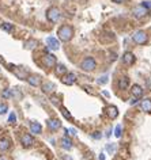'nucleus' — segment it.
<instances>
[{"mask_svg": "<svg viewBox=\"0 0 151 160\" xmlns=\"http://www.w3.org/2000/svg\"><path fill=\"white\" fill-rule=\"evenodd\" d=\"M140 109L143 110V111H146V113H151V99H143L142 102H140Z\"/></svg>", "mask_w": 151, "mask_h": 160, "instance_id": "obj_13", "label": "nucleus"}, {"mask_svg": "<svg viewBox=\"0 0 151 160\" xmlns=\"http://www.w3.org/2000/svg\"><path fill=\"white\" fill-rule=\"evenodd\" d=\"M132 14L135 15L136 18H143V16H146V15L148 14V8H146V7H143L142 4H140V6L133 7Z\"/></svg>", "mask_w": 151, "mask_h": 160, "instance_id": "obj_5", "label": "nucleus"}, {"mask_svg": "<svg viewBox=\"0 0 151 160\" xmlns=\"http://www.w3.org/2000/svg\"><path fill=\"white\" fill-rule=\"evenodd\" d=\"M44 64H45L46 68H53V67L56 65V57H55L53 54H50V53L45 54L44 56Z\"/></svg>", "mask_w": 151, "mask_h": 160, "instance_id": "obj_7", "label": "nucleus"}, {"mask_svg": "<svg viewBox=\"0 0 151 160\" xmlns=\"http://www.w3.org/2000/svg\"><path fill=\"white\" fill-rule=\"evenodd\" d=\"M0 160H8L6 156H0Z\"/></svg>", "mask_w": 151, "mask_h": 160, "instance_id": "obj_37", "label": "nucleus"}, {"mask_svg": "<svg viewBox=\"0 0 151 160\" xmlns=\"http://www.w3.org/2000/svg\"><path fill=\"white\" fill-rule=\"evenodd\" d=\"M61 114L64 116V118H67V119H72V116L70 114V111L65 107H61Z\"/></svg>", "mask_w": 151, "mask_h": 160, "instance_id": "obj_24", "label": "nucleus"}, {"mask_svg": "<svg viewBox=\"0 0 151 160\" xmlns=\"http://www.w3.org/2000/svg\"><path fill=\"white\" fill-rule=\"evenodd\" d=\"M65 133L70 134V136H76V130L74 127H70V129H65Z\"/></svg>", "mask_w": 151, "mask_h": 160, "instance_id": "obj_28", "label": "nucleus"}, {"mask_svg": "<svg viewBox=\"0 0 151 160\" xmlns=\"http://www.w3.org/2000/svg\"><path fill=\"white\" fill-rule=\"evenodd\" d=\"M21 142H22V145H23L25 148H29V147H31L33 144H34V139H33L31 134L25 133L23 136L21 137Z\"/></svg>", "mask_w": 151, "mask_h": 160, "instance_id": "obj_9", "label": "nucleus"}, {"mask_svg": "<svg viewBox=\"0 0 151 160\" xmlns=\"http://www.w3.org/2000/svg\"><path fill=\"white\" fill-rule=\"evenodd\" d=\"M98 159H99V160H105V155H104V153H101L99 156H98Z\"/></svg>", "mask_w": 151, "mask_h": 160, "instance_id": "obj_36", "label": "nucleus"}, {"mask_svg": "<svg viewBox=\"0 0 151 160\" xmlns=\"http://www.w3.org/2000/svg\"><path fill=\"white\" fill-rule=\"evenodd\" d=\"M106 151L110 152V153H112V152H114V151H116V145H114V144H113V145L108 144V145H106Z\"/></svg>", "mask_w": 151, "mask_h": 160, "instance_id": "obj_31", "label": "nucleus"}, {"mask_svg": "<svg viewBox=\"0 0 151 160\" xmlns=\"http://www.w3.org/2000/svg\"><path fill=\"white\" fill-rule=\"evenodd\" d=\"M52 102H53L55 104H57V103H59V99H57V98H55V96H53V98H52Z\"/></svg>", "mask_w": 151, "mask_h": 160, "instance_id": "obj_35", "label": "nucleus"}, {"mask_svg": "<svg viewBox=\"0 0 151 160\" xmlns=\"http://www.w3.org/2000/svg\"><path fill=\"white\" fill-rule=\"evenodd\" d=\"M1 29L6 31V33H11L12 30H14V26L11 23H1Z\"/></svg>", "mask_w": 151, "mask_h": 160, "instance_id": "obj_23", "label": "nucleus"}, {"mask_svg": "<svg viewBox=\"0 0 151 160\" xmlns=\"http://www.w3.org/2000/svg\"><path fill=\"white\" fill-rule=\"evenodd\" d=\"M16 121V116H15V113H11L8 117V122H11V124H14V122Z\"/></svg>", "mask_w": 151, "mask_h": 160, "instance_id": "obj_30", "label": "nucleus"}, {"mask_svg": "<svg viewBox=\"0 0 151 160\" xmlns=\"http://www.w3.org/2000/svg\"><path fill=\"white\" fill-rule=\"evenodd\" d=\"M95 67H97V62H95V60L93 59V57H86V59L82 61V64H80V68L86 72L94 71Z\"/></svg>", "mask_w": 151, "mask_h": 160, "instance_id": "obj_3", "label": "nucleus"}, {"mask_svg": "<svg viewBox=\"0 0 151 160\" xmlns=\"http://www.w3.org/2000/svg\"><path fill=\"white\" fill-rule=\"evenodd\" d=\"M56 68H55V72H56L57 76H63V75L67 73V68H65V65H63V64H56Z\"/></svg>", "mask_w": 151, "mask_h": 160, "instance_id": "obj_19", "label": "nucleus"}, {"mask_svg": "<svg viewBox=\"0 0 151 160\" xmlns=\"http://www.w3.org/2000/svg\"><path fill=\"white\" fill-rule=\"evenodd\" d=\"M129 103H131V104H136V103H138V98H136V96H133V98L131 99Z\"/></svg>", "mask_w": 151, "mask_h": 160, "instance_id": "obj_34", "label": "nucleus"}, {"mask_svg": "<svg viewBox=\"0 0 151 160\" xmlns=\"http://www.w3.org/2000/svg\"><path fill=\"white\" fill-rule=\"evenodd\" d=\"M106 114H108L109 118L114 119V118H117V116H119V110H117V107L116 106H109L106 109Z\"/></svg>", "mask_w": 151, "mask_h": 160, "instance_id": "obj_14", "label": "nucleus"}, {"mask_svg": "<svg viewBox=\"0 0 151 160\" xmlns=\"http://www.w3.org/2000/svg\"><path fill=\"white\" fill-rule=\"evenodd\" d=\"M93 137H94V139H101V133L99 132H94V133H93Z\"/></svg>", "mask_w": 151, "mask_h": 160, "instance_id": "obj_33", "label": "nucleus"}, {"mask_svg": "<svg viewBox=\"0 0 151 160\" xmlns=\"http://www.w3.org/2000/svg\"><path fill=\"white\" fill-rule=\"evenodd\" d=\"M11 147V141H10L8 139H6V137H3V139H0V151H7V149Z\"/></svg>", "mask_w": 151, "mask_h": 160, "instance_id": "obj_18", "label": "nucleus"}, {"mask_svg": "<svg viewBox=\"0 0 151 160\" xmlns=\"http://www.w3.org/2000/svg\"><path fill=\"white\" fill-rule=\"evenodd\" d=\"M121 132H123V126L121 125H117V126H116V130H114V136L117 137V139H120V137H121Z\"/></svg>", "mask_w": 151, "mask_h": 160, "instance_id": "obj_25", "label": "nucleus"}, {"mask_svg": "<svg viewBox=\"0 0 151 160\" xmlns=\"http://www.w3.org/2000/svg\"><path fill=\"white\" fill-rule=\"evenodd\" d=\"M113 1H114V3H121L123 0H113Z\"/></svg>", "mask_w": 151, "mask_h": 160, "instance_id": "obj_38", "label": "nucleus"}, {"mask_svg": "<svg viewBox=\"0 0 151 160\" xmlns=\"http://www.w3.org/2000/svg\"><path fill=\"white\" fill-rule=\"evenodd\" d=\"M72 36H74V30H72L71 26H61L59 30H57V37H59L60 41L63 42H68L71 41Z\"/></svg>", "mask_w": 151, "mask_h": 160, "instance_id": "obj_1", "label": "nucleus"}, {"mask_svg": "<svg viewBox=\"0 0 151 160\" xmlns=\"http://www.w3.org/2000/svg\"><path fill=\"white\" fill-rule=\"evenodd\" d=\"M36 46H37V41H34V39H30V41L25 42V47H26L27 50H31V49H34Z\"/></svg>", "mask_w": 151, "mask_h": 160, "instance_id": "obj_22", "label": "nucleus"}, {"mask_svg": "<svg viewBox=\"0 0 151 160\" xmlns=\"http://www.w3.org/2000/svg\"><path fill=\"white\" fill-rule=\"evenodd\" d=\"M131 91H132L133 96H136V98H140V96L143 95V88H142V86H139V84H133L132 88H131Z\"/></svg>", "mask_w": 151, "mask_h": 160, "instance_id": "obj_16", "label": "nucleus"}, {"mask_svg": "<svg viewBox=\"0 0 151 160\" xmlns=\"http://www.w3.org/2000/svg\"><path fill=\"white\" fill-rule=\"evenodd\" d=\"M8 111V106L6 103H0V116H3Z\"/></svg>", "mask_w": 151, "mask_h": 160, "instance_id": "obj_26", "label": "nucleus"}, {"mask_svg": "<svg viewBox=\"0 0 151 160\" xmlns=\"http://www.w3.org/2000/svg\"><path fill=\"white\" fill-rule=\"evenodd\" d=\"M26 80H27V83L33 87H38L41 84V77L38 75H30V76L26 77Z\"/></svg>", "mask_w": 151, "mask_h": 160, "instance_id": "obj_11", "label": "nucleus"}, {"mask_svg": "<svg viewBox=\"0 0 151 160\" xmlns=\"http://www.w3.org/2000/svg\"><path fill=\"white\" fill-rule=\"evenodd\" d=\"M135 54L132 53V52H125L124 54H123V62H124L125 65H132L133 62H135Z\"/></svg>", "mask_w": 151, "mask_h": 160, "instance_id": "obj_10", "label": "nucleus"}, {"mask_svg": "<svg viewBox=\"0 0 151 160\" xmlns=\"http://www.w3.org/2000/svg\"><path fill=\"white\" fill-rule=\"evenodd\" d=\"M61 81L64 84H67V86H72V84L76 81V75L75 73H72V72H70V73H65V75H63V79H61Z\"/></svg>", "mask_w": 151, "mask_h": 160, "instance_id": "obj_8", "label": "nucleus"}, {"mask_svg": "<svg viewBox=\"0 0 151 160\" xmlns=\"http://www.w3.org/2000/svg\"><path fill=\"white\" fill-rule=\"evenodd\" d=\"M128 87H129V79H128L127 76L121 77V79L119 80V88L124 91V90H128Z\"/></svg>", "mask_w": 151, "mask_h": 160, "instance_id": "obj_17", "label": "nucleus"}, {"mask_svg": "<svg viewBox=\"0 0 151 160\" xmlns=\"http://www.w3.org/2000/svg\"><path fill=\"white\" fill-rule=\"evenodd\" d=\"M30 132H31L33 134H40L42 132L41 124H38V122H31V124H30Z\"/></svg>", "mask_w": 151, "mask_h": 160, "instance_id": "obj_15", "label": "nucleus"}, {"mask_svg": "<svg viewBox=\"0 0 151 160\" xmlns=\"http://www.w3.org/2000/svg\"><path fill=\"white\" fill-rule=\"evenodd\" d=\"M142 6L150 10L151 8V1H150V0H146V1H143V3H142Z\"/></svg>", "mask_w": 151, "mask_h": 160, "instance_id": "obj_32", "label": "nucleus"}, {"mask_svg": "<svg viewBox=\"0 0 151 160\" xmlns=\"http://www.w3.org/2000/svg\"><path fill=\"white\" fill-rule=\"evenodd\" d=\"M55 90V84L52 81H46L45 84H42V91L44 92H52Z\"/></svg>", "mask_w": 151, "mask_h": 160, "instance_id": "obj_21", "label": "nucleus"}, {"mask_svg": "<svg viewBox=\"0 0 151 160\" xmlns=\"http://www.w3.org/2000/svg\"><path fill=\"white\" fill-rule=\"evenodd\" d=\"M48 127H49L50 130H57V129H60L61 127V122L59 121V119H49L48 121Z\"/></svg>", "mask_w": 151, "mask_h": 160, "instance_id": "obj_12", "label": "nucleus"}, {"mask_svg": "<svg viewBox=\"0 0 151 160\" xmlns=\"http://www.w3.org/2000/svg\"><path fill=\"white\" fill-rule=\"evenodd\" d=\"M61 147L68 151V149L72 148V141L68 139V137H63V139H61Z\"/></svg>", "mask_w": 151, "mask_h": 160, "instance_id": "obj_20", "label": "nucleus"}, {"mask_svg": "<svg viewBox=\"0 0 151 160\" xmlns=\"http://www.w3.org/2000/svg\"><path fill=\"white\" fill-rule=\"evenodd\" d=\"M60 16H61V14H60V10L57 8V7H50L46 11V18H48V21L52 22V23L59 22Z\"/></svg>", "mask_w": 151, "mask_h": 160, "instance_id": "obj_2", "label": "nucleus"}, {"mask_svg": "<svg viewBox=\"0 0 151 160\" xmlns=\"http://www.w3.org/2000/svg\"><path fill=\"white\" fill-rule=\"evenodd\" d=\"M97 81H98V83H99V84H106V83H108V76H106V75H105V76L99 77V79H98Z\"/></svg>", "mask_w": 151, "mask_h": 160, "instance_id": "obj_29", "label": "nucleus"}, {"mask_svg": "<svg viewBox=\"0 0 151 160\" xmlns=\"http://www.w3.org/2000/svg\"><path fill=\"white\" fill-rule=\"evenodd\" d=\"M11 96H12L11 90H4V91H3V98L4 99H8V98H11Z\"/></svg>", "mask_w": 151, "mask_h": 160, "instance_id": "obj_27", "label": "nucleus"}, {"mask_svg": "<svg viewBox=\"0 0 151 160\" xmlns=\"http://www.w3.org/2000/svg\"><path fill=\"white\" fill-rule=\"evenodd\" d=\"M132 39L136 42V44L143 45V44H146V42L148 41V37H147V34H146L143 30H138V31H135V33H133Z\"/></svg>", "mask_w": 151, "mask_h": 160, "instance_id": "obj_4", "label": "nucleus"}, {"mask_svg": "<svg viewBox=\"0 0 151 160\" xmlns=\"http://www.w3.org/2000/svg\"><path fill=\"white\" fill-rule=\"evenodd\" d=\"M46 45L50 50H59L60 49V42L55 37H48L46 38Z\"/></svg>", "mask_w": 151, "mask_h": 160, "instance_id": "obj_6", "label": "nucleus"}]
</instances>
